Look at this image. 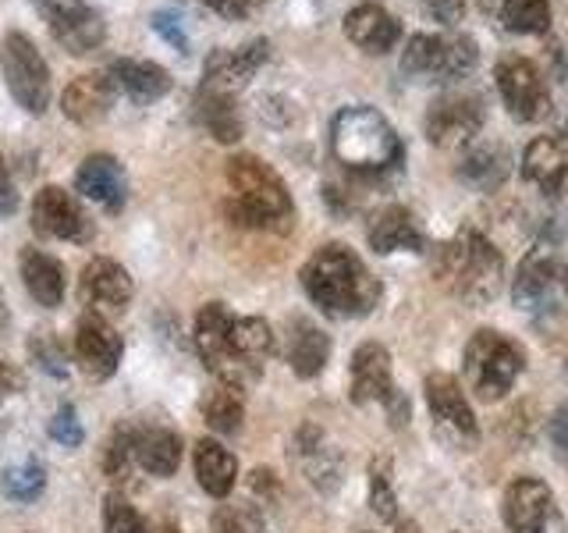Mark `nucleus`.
Segmentation results:
<instances>
[{
	"label": "nucleus",
	"instance_id": "2f4dec72",
	"mask_svg": "<svg viewBox=\"0 0 568 533\" xmlns=\"http://www.w3.org/2000/svg\"><path fill=\"white\" fill-rule=\"evenodd\" d=\"M231 352L248 366H263L266 355L274 352V331L263 316H235L227 331Z\"/></svg>",
	"mask_w": 568,
	"mask_h": 533
},
{
	"label": "nucleus",
	"instance_id": "dca6fc26",
	"mask_svg": "<svg viewBox=\"0 0 568 533\" xmlns=\"http://www.w3.org/2000/svg\"><path fill=\"white\" fill-rule=\"evenodd\" d=\"M426 391V405H430V416L444 434H452L455 441H476V416L473 405L466 399V388L458 384L452 373H430L423 384Z\"/></svg>",
	"mask_w": 568,
	"mask_h": 533
},
{
	"label": "nucleus",
	"instance_id": "9b49d317",
	"mask_svg": "<svg viewBox=\"0 0 568 533\" xmlns=\"http://www.w3.org/2000/svg\"><path fill=\"white\" fill-rule=\"evenodd\" d=\"M484 100L476 93H444L430 103L423 129L437 150H466L484 129Z\"/></svg>",
	"mask_w": 568,
	"mask_h": 533
},
{
	"label": "nucleus",
	"instance_id": "a878e982",
	"mask_svg": "<svg viewBox=\"0 0 568 533\" xmlns=\"http://www.w3.org/2000/svg\"><path fill=\"white\" fill-rule=\"evenodd\" d=\"M192 462H195V480L210 497H227L235 491L239 480V459L231 455L217 438H200L192 449Z\"/></svg>",
	"mask_w": 568,
	"mask_h": 533
},
{
	"label": "nucleus",
	"instance_id": "f3484780",
	"mask_svg": "<svg viewBox=\"0 0 568 533\" xmlns=\"http://www.w3.org/2000/svg\"><path fill=\"white\" fill-rule=\"evenodd\" d=\"M390 391H395V378H390V352L381 342H363L352 352L348 399L355 405H369V402H387Z\"/></svg>",
	"mask_w": 568,
	"mask_h": 533
},
{
	"label": "nucleus",
	"instance_id": "393cba45",
	"mask_svg": "<svg viewBox=\"0 0 568 533\" xmlns=\"http://www.w3.org/2000/svg\"><path fill=\"white\" fill-rule=\"evenodd\" d=\"M558 289V260L547 249H532V253L519 263L511 281V299L519 310H540L544 302Z\"/></svg>",
	"mask_w": 568,
	"mask_h": 533
},
{
	"label": "nucleus",
	"instance_id": "4468645a",
	"mask_svg": "<svg viewBox=\"0 0 568 533\" xmlns=\"http://www.w3.org/2000/svg\"><path fill=\"white\" fill-rule=\"evenodd\" d=\"M135 281L111 257H93L79 274V302L89 313H124L132 306Z\"/></svg>",
	"mask_w": 568,
	"mask_h": 533
},
{
	"label": "nucleus",
	"instance_id": "79ce46f5",
	"mask_svg": "<svg viewBox=\"0 0 568 533\" xmlns=\"http://www.w3.org/2000/svg\"><path fill=\"white\" fill-rule=\"evenodd\" d=\"M423 8L440 26H458L466 18V0H423Z\"/></svg>",
	"mask_w": 568,
	"mask_h": 533
},
{
	"label": "nucleus",
	"instance_id": "1a4fd4ad",
	"mask_svg": "<svg viewBox=\"0 0 568 533\" xmlns=\"http://www.w3.org/2000/svg\"><path fill=\"white\" fill-rule=\"evenodd\" d=\"M501 515L508 533H568L558 497L540 476H515L505 491Z\"/></svg>",
	"mask_w": 568,
	"mask_h": 533
},
{
	"label": "nucleus",
	"instance_id": "a211bd4d",
	"mask_svg": "<svg viewBox=\"0 0 568 533\" xmlns=\"http://www.w3.org/2000/svg\"><path fill=\"white\" fill-rule=\"evenodd\" d=\"M523 178L544 192H561L568 185V135L565 132H544L529 139L523 150Z\"/></svg>",
	"mask_w": 568,
	"mask_h": 533
},
{
	"label": "nucleus",
	"instance_id": "20e7f679",
	"mask_svg": "<svg viewBox=\"0 0 568 533\" xmlns=\"http://www.w3.org/2000/svg\"><path fill=\"white\" fill-rule=\"evenodd\" d=\"M331 153L337 164L359 174L387 171L402 157V139L377 107L352 103L342 107L331 121Z\"/></svg>",
	"mask_w": 568,
	"mask_h": 533
},
{
	"label": "nucleus",
	"instance_id": "0eeeda50",
	"mask_svg": "<svg viewBox=\"0 0 568 533\" xmlns=\"http://www.w3.org/2000/svg\"><path fill=\"white\" fill-rule=\"evenodd\" d=\"M231 320L235 316H231V310L224 306V302H206V306L195 313L192 338H195V349H200L203 363L210 366L213 378L227 388L245 391L260 381V366H248L239 360L235 352H231V342H227Z\"/></svg>",
	"mask_w": 568,
	"mask_h": 533
},
{
	"label": "nucleus",
	"instance_id": "ddd939ff",
	"mask_svg": "<svg viewBox=\"0 0 568 533\" xmlns=\"http://www.w3.org/2000/svg\"><path fill=\"white\" fill-rule=\"evenodd\" d=\"M29 4L43 14L53 40L64 50L79 53V58L82 53H93L103 43L106 26L100 11L93 4H85V0H29Z\"/></svg>",
	"mask_w": 568,
	"mask_h": 533
},
{
	"label": "nucleus",
	"instance_id": "5701e85b",
	"mask_svg": "<svg viewBox=\"0 0 568 533\" xmlns=\"http://www.w3.org/2000/svg\"><path fill=\"white\" fill-rule=\"evenodd\" d=\"M263 58H266V40H256V43L239 47V50L213 53L210 64H206V76H203V93L231 97L235 89H242L248 82V76L263 64Z\"/></svg>",
	"mask_w": 568,
	"mask_h": 533
},
{
	"label": "nucleus",
	"instance_id": "423d86ee",
	"mask_svg": "<svg viewBox=\"0 0 568 533\" xmlns=\"http://www.w3.org/2000/svg\"><path fill=\"white\" fill-rule=\"evenodd\" d=\"M0 68H4V82H8V93L14 97V103L22 111L40 118L50 97H53V82H50V64L40 53L26 32L11 29L0 43Z\"/></svg>",
	"mask_w": 568,
	"mask_h": 533
},
{
	"label": "nucleus",
	"instance_id": "6e6552de",
	"mask_svg": "<svg viewBox=\"0 0 568 533\" xmlns=\"http://www.w3.org/2000/svg\"><path fill=\"white\" fill-rule=\"evenodd\" d=\"M476 43L469 36H434V32H416L402 50V71L413 79H430V82H448L462 79L476 64Z\"/></svg>",
	"mask_w": 568,
	"mask_h": 533
},
{
	"label": "nucleus",
	"instance_id": "7ed1b4c3",
	"mask_svg": "<svg viewBox=\"0 0 568 533\" xmlns=\"http://www.w3.org/2000/svg\"><path fill=\"white\" fill-rule=\"evenodd\" d=\"M227 185H231V218L242 228L260 231H288L295 218L292 192L284 178L260 160L256 153H235L227 160Z\"/></svg>",
	"mask_w": 568,
	"mask_h": 533
},
{
	"label": "nucleus",
	"instance_id": "bb28decb",
	"mask_svg": "<svg viewBox=\"0 0 568 533\" xmlns=\"http://www.w3.org/2000/svg\"><path fill=\"white\" fill-rule=\"evenodd\" d=\"M106 76H111L114 89L129 93L139 103H153L171 89V71L164 64H156V61L121 58V61H114L111 68H106Z\"/></svg>",
	"mask_w": 568,
	"mask_h": 533
},
{
	"label": "nucleus",
	"instance_id": "9d476101",
	"mask_svg": "<svg viewBox=\"0 0 568 533\" xmlns=\"http://www.w3.org/2000/svg\"><path fill=\"white\" fill-rule=\"evenodd\" d=\"M494 79L497 89H501V100L508 107V114L523 124L544 121L550 114V89L547 79L540 76V68L529 58H519V53H508L494 64Z\"/></svg>",
	"mask_w": 568,
	"mask_h": 533
},
{
	"label": "nucleus",
	"instance_id": "c85d7f7f",
	"mask_svg": "<svg viewBox=\"0 0 568 533\" xmlns=\"http://www.w3.org/2000/svg\"><path fill=\"white\" fill-rule=\"evenodd\" d=\"M331 360V338L310 320H292L288 324V363L302 381H313L324 373Z\"/></svg>",
	"mask_w": 568,
	"mask_h": 533
},
{
	"label": "nucleus",
	"instance_id": "49530a36",
	"mask_svg": "<svg viewBox=\"0 0 568 533\" xmlns=\"http://www.w3.org/2000/svg\"><path fill=\"white\" fill-rule=\"evenodd\" d=\"M26 388V378H22V370H18L14 363H4L0 360V402L18 395V391Z\"/></svg>",
	"mask_w": 568,
	"mask_h": 533
},
{
	"label": "nucleus",
	"instance_id": "72a5a7b5",
	"mask_svg": "<svg viewBox=\"0 0 568 533\" xmlns=\"http://www.w3.org/2000/svg\"><path fill=\"white\" fill-rule=\"evenodd\" d=\"M200 118L213 132V139H221V142H235L242 135V121H239V111H235V103H231V97L200 93Z\"/></svg>",
	"mask_w": 568,
	"mask_h": 533
},
{
	"label": "nucleus",
	"instance_id": "473e14b6",
	"mask_svg": "<svg viewBox=\"0 0 568 533\" xmlns=\"http://www.w3.org/2000/svg\"><path fill=\"white\" fill-rule=\"evenodd\" d=\"M200 413H203L210 431H217V434H239L242 431V420H245V402L239 395V388L217 384V388L203 395Z\"/></svg>",
	"mask_w": 568,
	"mask_h": 533
},
{
	"label": "nucleus",
	"instance_id": "6ab92c4d",
	"mask_svg": "<svg viewBox=\"0 0 568 533\" xmlns=\"http://www.w3.org/2000/svg\"><path fill=\"white\" fill-rule=\"evenodd\" d=\"M114 82L106 71H93V76H79L64 86V97H61V111L75 121V124H85V129H93L100 124L106 114H111L114 107Z\"/></svg>",
	"mask_w": 568,
	"mask_h": 533
},
{
	"label": "nucleus",
	"instance_id": "37998d69",
	"mask_svg": "<svg viewBox=\"0 0 568 533\" xmlns=\"http://www.w3.org/2000/svg\"><path fill=\"white\" fill-rule=\"evenodd\" d=\"M14 210H18V189L8 171V160L0 157V218H11Z\"/></svg>",
	"mask_w": 568,
	"mask_h": 533
},
{
	"label": "nucleus",
	"instance_id": "cd10ccee",
	"mask_svg": "<svg viewBox=\"0 0 568 533\" xmlns=\"http://www.w3.org/2000/svg\"><path fill=\"white\" fill-rule=\"evenodd\" d=\"M182 434H174L171 426H150V431L135 434V462L150 476L168 480L182 466Z\"/></svg>",
	"mask_w": 568,
	"mask_h": 533
},
{
	"label": "nucleus",
	"instance_id": "a18cd8bd",
	"mask_svg": "<svg viewBox=\"0 0 568 533\" xmlns=\"http://www.w3.org/2000/svg\"><path fill=\"white\" fill-rule=\"evenodd\" d=\"M203 4L224 18H245L248 11H256L263 0H203Z\"/></svg>",
	"mask_w": 568,
	"mask_h": 533
},
{
	"label": "nucleus",
	"instance_id": "f257e3e1",
	"mask_svg": "<svg viewBox=\"0 0 568 533\" xmlns=\"http://www.w3.org/2000/svg\"><path fill=\"white\" fill-rule=\"evenodd\" d=\"M298 278L313 306L337 320L366 316L381 299V281L373 278L359 253H352L345 242L320 245L306 260V266H302Z\"/></svg>",
	"mask_w": 568,
	"mask_h": 533
},
{
	"label": "nucleus",
	"instance_id": "c9c22d12",
	"mask_svg": "<svg viewBox=\"0 0 568 533\" xmlns=\"http://www.w3.org/2000/svg\"><path fill=\"white\" fill-rule=\"evenodd\" d=\"M103 533H150V523L121 491H111L103 497Z\"/></svg>",
	"mask_w": 568,
	"mask_h": 533
},
{
	"label": "nucleus",
	"instance_id": "aec40b11",
	"mask_svg": "<svg viewBox=\"0 0 568 533\" xmlns=\"http://www.w3.org/2000/svg\"><path fill=\"white\" fill-rule=\"evenodd\" d=\"M75 192L100 203L103 210L118 213L124 207V192H129L124 168L111 153H89L75 171Z\"/></svg>",
	"mask_w": 568,
	"mask_h": 533
},
{
	"label": "nucleus",
	"instance_id": "4c0bfd02",
	"mask_svg": "<svg viewBox=\"0 0 568 533\" xmlns=\"http://www.w3.org/2000/svg\"><path fill=\"white\" fill-rule=\"evenodd\" d=\"M210 533H266L256 505H221L210 520Z\"/></svg>",
	"mask_w": 568,
	"mask_h": 533
},
{
	"label": "nucleus",
	"instance_id": "c756f323",
	"mask_svg": "<svg viewBox=\"0 0 568 533\" xmlns=\"http://www.w3.org/2000/svg\"><path fill=\"white\" fill-rule=\"evenodd\" d=\"M458 174L466 185L490 192L508 178V150L497 147V142H473V147H466Z\"/></svg>",
	"mask_w": 568,
	"mask_h": 533
},
{
	"label": "nucleus",
	"instance_id": "e433bc0d",
	"mask_svg": "<svg viewBox=\"0 0 568 533\" xmlns=\"http://www.w3.org/2000/svg\"><path fill=\"white\" fill-rule=\"evenodd\" d=\"M135 426L129 423H118L111 441H106V452H103V473L111 480H121L124 473H129L132 459H135Z\"/></svg>",
	"mask_w": 568,
	"mask_h": 533
},
{
	"label": "nucleus",
	"instance_id": "09e8293b",
	"mask_svg": "<svg viewBox=\"0 0 568 533\" xmlns=\"http://www.w3.org/2000/svg\"><path fill=\"white\" fill-rule=\"evenodd\" d=\"M398 533H419V526H416V523H402Z\"/></svg>",
	"mask_w": 568,
	"mask_h": 533
},
{
	"label": "nucleus",
	"instance_id": "39448f33",
	"mask_svg": "<svg viewBox=\"0 0 568 533\" xmlns=\"http://www.w3.org/2000/svg\"><path fill=\"white\" fill-rule=\"evenodd\" d=\"M526 360H523V349L511 342L508 334L501 331H490V328H479L466 352H462V370H466V384L473 388V395L479 402H497L505 399L508 391L519 381Z\"/></svg>",
	"mask_w": 568,
	"mask_h": 533
},
{
	"label": "nucleus",
	"instance_id": "b1692460",
	"mask_svg": "<svg viewBox=\"0 0 568 533\" xmlns=\"http://www.w3.org/2000/svg\"><path fill=\"white\" fill-rule=\"evenodd\" d=\"M18 271H22L26 292L40 302L43 310H53L64 302L68 278H64V263L58 257H50L36 245H26L22 257H18Z\"/></svg>",
	"mask_w": 568,
	"mask_h": 533
},
{
	"label": "nucleus",
	"instance_id": "c03bdc74",
	"mask_svg": "<svg viewBox=\"0 0 568 533\" xmlns=\"http://www.w3.org/2000/svg\"><path fill=\"white\" fill-rule=\"evenodd\" d=\"M550 444H555V455L568 462V402L558 409L555 420H550Z\"/></svg>",
	"mask_w": 568,
	"mask_h": 533
},
{
	"label": "nucleus",
	"instance_id": "4be33fe9",
	"mask_svg": "<svg viewBox=\"0 0 568 533\" xmlns=\"http://www.w3.org/2000/svg\"><path fill=\"white\" fill-rule=\"evenodd\" d=\"M345 36L366 53H387L402 40V22L384 4L366 0V4H355L345 14Z\"/></svg>",
	"mask_w": 568,
	"mask_h": 533
},
{
	"label": "nucleus",
	"instance_id": "ea45409f",
	"mask_svg": "<svg viewBox=\"0 0 568 533\" xmlns=\"http://www.w3.org/2000/svg\"><path fill=\"white\" fill-rule=\"evenodd\" d=\"M50 438L64 444V449H79L82 444V423H79V413H75V405H61L58 413H53L50 420Z\"/></svg>",
	"mask_w": 568,
	"mask_h": 533
},
{
	"label": "nucleus",
	"instance_id": "7c9ffc66",
	"mask_svg": "<svg viewBox=\"0 0 568 533\" xmlns=\"http://www.w3.org/2000/svg\"><path fill=\"white\" fill-rule=\"evenodd\" d=\"M497 26H505L508 32H547L550 26V4L547 0H479Z\"/></svg>",
	"mask_w": 568,
	"mask_h": 533
},
{
	"label": "nucleus",
	"instance_id": "412c9836",
	"mask_svg": "<svg viewBox=\"0 0 568 533\" xmlns=\"http://www.w3.org/2000/svg\"><path fill=\"white\" fill-rule=\"evenodd\" d=\"M366 239L377 253H416L423 249V231L413 218V210L402 203H387L369 218Z\"/></svg>",
	"mask_w": 568,
	"mask_h": 533
},
{
	"label": "nucleus",
	"instance_id": "a19ab883",
	"mask_svg": "<svg viewBox=\"0 0 568 533\" xmlns=\"http://www.w3.org/2000/svg\"><path fill=\"white\" fill-rule=\"evenodd\" d=\"M29 352L47 373H53V378H64V352H61L58 338H53V334H32Z\"/></svg>",
	"mask_w": 568,
	"mask_h": 533
},
{
	"label": "nucleus",
	"instance_id": "f03ea898",
	"mask_svg": "<svg viewBox=\"0 0 568 533\" xmlns=\"http://www.w3.org/2000/svg\"><path fill=\"white\" fill-rule=\"evenodd\" d=\"M434 278L444 292L469 302V306H484L497 292H501L505 278V257L484 231L462 228L437 249L434 257Z\"/></svg>",
	"mask_w": 568,
	"mask_h": 533
},
{
	"label": "nucleus",
	"instance_id": "58836bf2",
	"mask_svg": "<svg viewBox=\"0 0 568 533\" xmlns=\"http://www.w3.org/2000/svg\"><path fill=\"white\" fill-rule=\"evenodd\" d=\"M369 505L381 520H398V497L390 487V459H377L369 466Z\"/></svg>",
	"mask_w": 568,
	"mask_h": 533
},
{
	"label": "nucleus",
	"instance_id": "f704fd0d",
	"mask_svg": "<svg viewBox=\"0 0 568 533\" xmlns=\"http://www.w3.org/2000/svg\"><path fill=\"white\" fill-rule=\"evenodd\" d=\"M47 487V470L43 462L26 459L18 466L4 470V480H0V491H4L11 502H36Z\"/></svg>",
	"mask_w": 568,
	"mask_h": 533
},
{
	"label": "nucleus",
	"instance_id": "2eb2a0df",
	"mask_svg": "<svg viewBox=\"0 0 568 533\" xmlns=\"http://www.w3.org/2000/svg\"><path fill=\"white\" fill-rule=\"evenodd\" d=\"M124 355V342L121 334L106 324V316L100 313H85L75 328V363L82 366L85 378L93 381H106L114 378Z\"/></svg>",
	"mask_w": 568,
	"mask_h": 533
},
{
	"label": "nucleus",
	"instance_id": "de8ad7c7",
	"mask_svg": "<svg viewBox=\"0 0 568 533\" xmlns=\"http://www.w3.org/2000/svg\"><path fill=\"white\" fill-rule=\"evenodd\" d=\"M8 324H11V310H8V299H4V292H0V334L8 331Z\"/></svg>",
	"mask_w": 568,
	"mask_h": 533
},
{
	"label": "nucleus",
	"instance_id": "f8f14e48",
	"mask_svg": "<svg viewBox=\"0 0 568 533\" xmlns=\"http://www.w3.org/2000/svg\"><path fill=\"white\" fill-rule=\"evenodd\" d=\"M32 231L43 239L61 242H93L97 224L85 213V207L61 185H43L32 200Z\"/></svg>",
	"mask_w": 568,
	"mask_h": 533
}]
</instances>
